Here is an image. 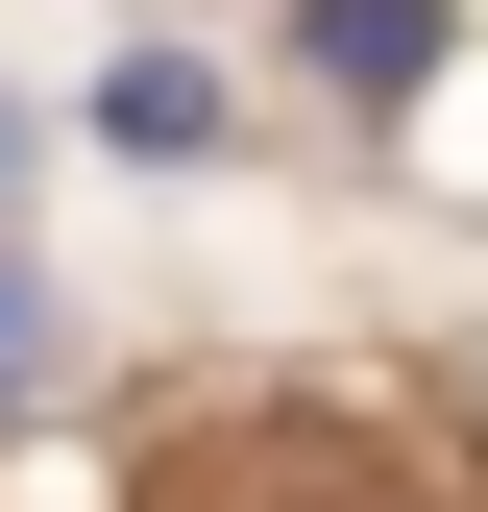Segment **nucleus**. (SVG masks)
<instances>
[{
  "label": "nucleus",
  "instance_id": "f03ea898",
  "mask_svg": "<svg viewBox=\"0 0 488 512\" xmlns=\"http://www.w3.org/2000/svg\"><path fill=\"white\" fill-rule=\"evenodd\" d=\"M0 196H25V122H0ZM49 366V293H25V244H0V391Z\"/></svg>",
  "mask_w": 488,
  "mask_h": 512
},
{
  "label": "nucleus",
  "instance_id": "f257e3e1",
  "mask_svg": "<svg viewBox=\"0 0 488 512\" xmlns=\"http://www.w3.org/2000/svg\"><path fill=\"white\" fill-rule=\"evenodd\" d=\"M293 74H318V98H366V122H391L415 74H440V0H293Z\"/></svg>",
  "mask_w": 488,
  "mask_h": 512
}]
</instances>
